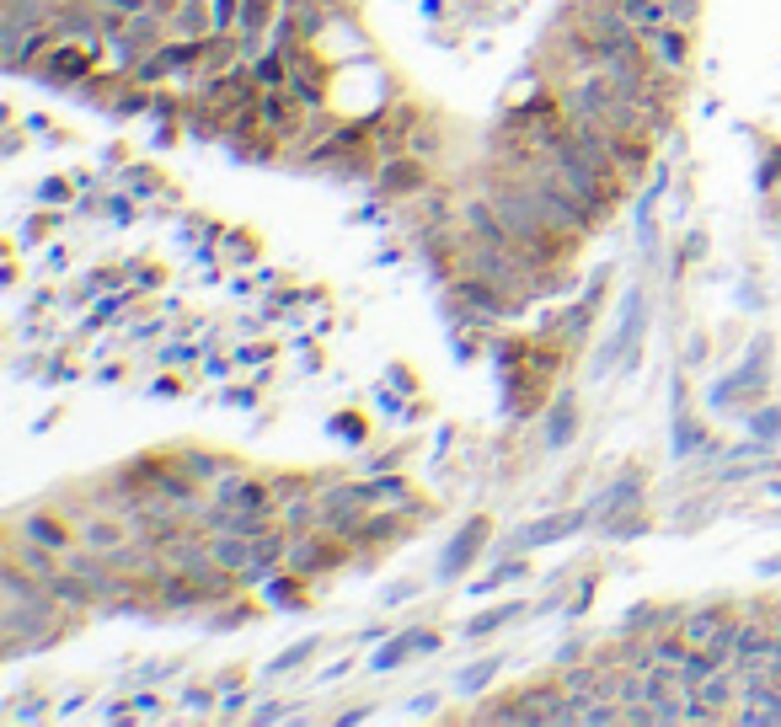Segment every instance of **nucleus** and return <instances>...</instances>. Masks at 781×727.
I'll list each match as a JSON object with an SVG mask.
<instances>
[{
	"label": "nucleus",
	"mask_w": 781,
	"mask_h": 727,
	"mask_svg": "<svg viewBox=\"0 0 781 727\" xmlns=\"http://www.w3.org/2000/svg\"><path fill=\"white\" fill-rule=\"evenodd\" d=\"M739 620H744V605H696V610H685V620H680V637H685L691 647L717 652L723 664H733Z\"/></svg>",
	"instance_id": "f257e3e1"
},
{
	"label": "nucleus",
	"mask_w": 781,
	"mask_h": 727,
	"mask_svg": "<svg viewBox=\"0 0 781 727\" xmlns=\"http://www.w3.org/2000/svg\"><path fill=\"white\" fill-rule=\"evenodd\" d=\"M11 540H28V546H43V551H55V557H70V551L81 546V524L59 509V503H49V509L17 513V519H11Z\"/></svg>",
	"instance_id": "f03ea898"
},
{
	"label": "nucleus",
	"mask_w": 781,
	"mask_h": 727,
	"mask_svg": "<svg viewBox=\"0 0 781 727\" xmlns=\"http://www.w3.org/2000/svg\"><path fill=\"white\" fill-rule=\"evenodd\" d=\"M102 70V59H97V43H70V38H59L55 49L43 55V81L55 86H86L91 76Z\"/></svg>",
	"instance_id": "7ed1b4c3"
},
{
	"label": "nucleus",
	"mask_w": 781,
	"mask_h": 727,
	"mask_svg": "<svg viewBox=\"0 0 781 727\" xmlns=\"http://www.w3.org/2000/svg\"><path fill=\"white\" fill-rule=\"evenodd\" d=\"M375 188L385 193V198H418L423 188H433L429 177V161H418V156H385V161L375 166Z\"/></svg>",
	"instance_id": "20e7f679"
},
{
	"label": "nucleus",
	"mask_w": 781,
	"mask_h": 727,
	"mask_svg": "<svg viewBox=\"0 0 781 727\" xmlns=\"http://www.w3.org/2000/svg\"><path fill=\"white\" fill-rule=\"evenodd\" d=\"M643 49H647V59H653L658 70H670V76H685V70H691V28L664 22V28L643 32Z\"/></svg>",
	"instance_id": "39448f33"
},
{
	"label": "nucleus",
	"mask_w": 781,
	"mask_h": 727,
	"mask_svg": "<svg viewBox=\"0 0 781 727\" xmlns=\"http://www.w3.org/2000/svg\"><path fill=\"white\" fill-rule=\"evenodd\" d=\"M482 546H487V519H471V524L456 530V540L445 546V557H439V578H460L466 567L482 557Z\"/></svg>",
	"instance_id": "423d86ee"
},
{
	"label": "nucleus",
	"mask_w": 781,
	"mask_h": 727,
	"mask_svg": "<svg viewBox=\"0 0 781 727\" xmlns=\"http://www.w3.org/2000/svg\"><path fill=\"white\" fill-rule=\"evenodd\" d=\"M364 498H370V509H397V513H423L418 503V492L402 482V477H370L364 482Z\"/></svg>",
	"instance_id": "0eeeda50"
},
{
	"label": "nucleus",
	"mask_w": 781,
	"mask_h": 727,
	"mask_svg": "<svg viewBox=\"0 0 781 727\" xmlns=\"http://www.w3.org/2000/svg\"><path fill=\"white\" fill-rule=\"evenodd\" d=\"M439 647V631H423V626H412L402 637H391V642L375 652V669H402L412 652H433Z\"/></svg>",
	"instance_id": "6e6552de"
},
{
	"label": "nucleus",
	"mask_w": 781,
	"mask_h": 727,
	"mask_svg": "<svg viewBox=\"0 0 781 727\" xmlns=\"http://www.w3.org/2000/svg\"><path fill=\"white\" fill-rule=\"evenodd\" d=\"M246 65H252V76H257L263 91H279V86H290V76H295V65H290L284 49H263V55L246 59Z\"/></svg>",
	"instance_id": "1a4fd4ad"
},
{
	"label": "nucleus",
	"mask_w": 781,
	"mask_h": 727,
	"mask_svg": "<svg viewBox=\"0 0 781 727\" xmlns=\"http://www.w3.org/2000/svg\"><path fill=\"white\" fill-rule=\"evenodd\" d=\"M177 465L188 471L193 482H204V487H215L219 477L231 471V460H225V455H209V450H183V455H177Z\"/></svg>",
	"instance_id": "9d476101"
},
{
	"label": "nucleus",
	"mask_w": 781,
	"mask_h": 727,
	"mask_svg": "<svg viewBox=\"0 0 781 727\" xmlns=\"http://www.w3.org/2000/svg\"><path fill=\"white\" fill-rule=\"evenodd\" d=\"M573 524H584V513H557V519H540V524H530V530L519 536V551H536V546H546V540L573 536Z\"/></svg>",
	"instance_id": "9b49d317"
},
{
	"label": "nucleus",
	"mask_w": 781,
	"mask_h": 727,
	"mask_svg": "<svg viewBox=\"0 0 781 727\" xmlns=\"http://www.w3.org/2000/svg\"><path fill=\"white\" fill-rule=\"evenodd\" d=\"M573 433H578V406L557 402V412L546 417V444H551V450H567V444H573Z\"/></svg>",
	"instance_id": "f8f14e48"
},
{
	"label": "nucleus",
	"mask_w": 781,
	"mask_h": 727,
	"mask_svg": "<svg viewBox=\"0 0 781 727\" xmlns=\"http://www.w3.org/2000/svg\"><path fill=\"white\" fill-rule=\"evenodd\" d=\"M407 156H418V161H439V129H423V124H412V129H407Z\"/></svg>",
	"instance_id": "ddd939ff"
},
{
	"label": "nucleus",
	"mask_w": 781,
	"mask_h": 727,
	"mask_svg": "<svg viewBox=\"0 0 781 727\" xmlns=\"http://www.w3.org/2000/svg\"><path fill=\"white\" fill-rule=\"evenodd\" d=\"M519 616V605H498V610H487V616H477L471 626H466V637H492L498 626H509V620Z\"/></svg>",
	"instance_id": "4468645a"
},
{
	"label": "nucleus",
	"mask_w": 781,
	"mask_h": 727,
	"mask_svg": "<svg viewBox=\"0 0 781 727\" xmlns=\"http://www.w3.org/2000/svg\"><path fill=\"white\" fill-rule=\"evenodd\" d=\"M599 524H605V530H611L616 540H632V536H643V530H647L643 513H605Z\"/></svg>",
	"instance_id": "2eb2a0df"
},
{
	"label": "nucleus",
	"mask_w": 781,
	"mask_h": 727,
	"mask_svg": "<svg viewBox=\"0 0 781 727\" xmlns=\"http://www.w3.org/2000/svg\"><path fill=\"white\" fill-rule=\"evenodd\" d=\"M674 439H680V444H674L680 455H696V450H706V444H701L706 433H701V423H691V417H680V423H674Z\"/></svg>",
	"instance_id": "dca6fc26"
},
{
	"label": "nucleus",
	"mask_w": 781,
	"mask_h": 727,
	"mask_svg": "<svg viewBox=\"0 0 781 727\" xmlns=\"http://www.w3.org/2000/svg\"><path fill=\"white\" fill-rule=\"evenodd\" d=\"M209 17H215V32H236V22H242V0H209Z\"/></svg>",
	"instance_id": "f3484780"
},
{
	"label": "nucleus",
	"mask_w": 781,
	"mask_h": 727,
	"mask_svg": "<svg viewBox=\"0 0 781 727\" xmlns=\"http://www.w3.org/2000/svg\"><path fill=\"white\" fill-rule=\"evenodd\" d=\"M492 674H498V658H482L477 669H466V674H460V690H466V696H477V690H482V685L492 679Z\"/></svg>",
	"instance_id": "a211bd4d"
},
{
	"label": "nucleus",
	"mask_w": 781,
	"mask_h": 727,
	"mask_svg": "<svg viewBox=\"0 0 781 727\" xmlns=\"http://www.w3.org/2000/svg\"><path fill=\"white\" fill-rule=\"evenodd\" d=\"M514 578H525V562H519V557H509V562H504L498 572H492V578H482V583H477V593L498 589V583H514Z\"/></svg>",
	"instance_id": "6ab92c4d"
},
{
	"label": "nucleus",
	"mask_w": 781,
	"mask_h": 727,
	"mask_svg": "<svg viewBox=\"0 0 781 727\" xmlns=\"http://www.w3.org/2000/svg\"><path fill=\"white\" fill-rule=\"evenodd\" d=\"M43 198L65 204V198H70V183H65V177H49V183H43Z\"/></svg>",
	"instance_id": "aec40b11"
},
{
	"label": "nucleus",
	"mask_w": 781,
	"mask_h": 727,
	"mask_svg": "<svg viewBox=\"0 0 781 727\" xmlns=\"http://www.w3.org/2000/svg\"><path fill=\"white\" fill-rule=\"evenodd\" d=\"M771 498H781V482H777V487H771Z\"/></svg>",
	"instance_id": "412c9836"
}]
</instances>
